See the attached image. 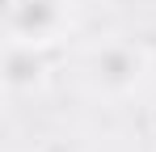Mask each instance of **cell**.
Segmentation results:
<instances>
[{
  "label": "cell",
  "mask_w": 156,
  "mask_h": 152,
  "mask_svg": "<svg viewBox=\"0 0 156 152\" xmlns=\"http://www.w3.org/2000/svg\"><path fill=\"white\" fill-rule=\"evenodd\" d=\"M4 30L17 47H55L72 30V0H9Z\"/></svg>",
  "instance_id": "1"
},
{
  "label": "cell",
  "mask_w": 156,
  "mask_h": 152,
  "mask_svg": "<svg viewBox=\"0 0 156 152\" xmlns=\"http://www.w3.org/2000/svg\"><path fill=\"white\" fill-rule=\"evenodd\" d=\"M144 72H148V55H144L139 42H127V38L101 42L89 55V80H93V89H101L110 97L131 93L144 80Z\"/></svg>",
  "instance_id": "2"
}]
</instances>
